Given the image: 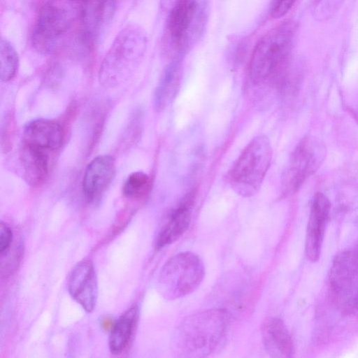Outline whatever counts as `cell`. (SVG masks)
I'll use <instances>...</instances> for the list:
<instances>
[{
	"label": "cell",
	"instance_id": "6da1fadb",
	"mask_svg": "<svg viewBox=\"0 0 358 358\" xmlns=\"http://www.w3.org/2000/svg\"><path fill=\"white\" fill-rule=\"evenodd\" d=\"M296 26L285 20L269 30L255 47L249 66L251 83L279 90L293 76L291 54Z\"/></svg>",
	"mask_w": 358,
	"mask_h": 358
},
{
	"label": "cell",
	"instance_id": "7a4b0ae2",
	"mask_svg": "<svg viewBox=\"0 0 358 358\" xmlns=\"http://www.w3.org/2000/svg\"><path fill=\"white\" fill-rule=\"evenodd\" d=\"M229 327V313L223 308L208 309L187 316L173 331V352L185 358L208 357L224 345Z\"/></svg>",
	"mask_w": 358,
	"mask_h": 358
},
{
	"label": "cell",
	"instance_id": "3957f363",
	"mask_svg": "<svg viewBox=\"0 0 358 358\" xmlns=\"http://www.w3.org/2000/svg\"><path fill=\"white\" fill-rule=\"evenodd\" d=\"M148 44L145 31L131 24L116 36L99 68L100 83L108 87L122 82L143 55Z\"/></svg>",
	"mask_w": 358,
	"mask_h": 358
},
{
	"label": "cell",
	"instance_id": "277c9868",
	"mask_svg": "<svg viewBox=\"0 0 358 358\" xmlns=\"http://www.w3.org/2000/svg\"><path fill=\"white\" fill-rule=\"evenodd\" d=\"M272 159V147L267 136L255 137L245 147L227 174L231 189L242 197L256 194L263 183Z\"/></svg>",
	"mask_w": 358,
	"mask_h": 358
},
{
	"label": "cell",
	"instance_id": "5b68a950",
	"mask_svg": "<svg viewBox=\"0 0 358 358\" xmlns=\"http://www.w3.org/2000/svg\"><path fill=\"white\" fill-rule=\"evenodd\" d=\"M206 3L198 0H177L167 19L166 32L173 49V59H180L202 34L207 21Z\"/></svg>",
	"mask_w": 358,
	"mask_h": 358
},
{
	"label": "cell",
	"instance_id": "8992f818",
	"mask_svg": "<svg viewBox=\"0 0 358 358\" xmlns=\"http://www.w3.org/2000/svg\"><path fill=\"white\" fill-rule=\"evenodd\" d=\"M205 276L201 259L192 252L172 256L163 266L159 277V289L166 299L176 300L194 292Z\"/></svg>",
	"mask_w": 358,
	"mask_h": 358
},
{
	"label": "cell",
	"instance_id": "52a82bcc",
	"mask_svg": "<svg viewBox=\"0 0 358 358\" xmlns=\"http://www.w3.org/2000/svg\"><path fill=\"white\" fill-rule=\"evenodd\" d=\"M328 291L340 312L358 313V249H346L335 256L328 275Z\"/></svg>",
	"mask_w": 358,
	"mask_h": 358
},
{
	"label": "cell",
	"instance_id": "ba28073f",
	"mask_svg": "<svg viewBox=\"0 0 358 358\" xmlns=\"http://www.w3.org/2000/svg\"><path fill=\"white\" fill-rule=\"evenodd\" d=\"M324 144L313 136L303 137L291 153L281 177V192L296 193L320 168L326 155Z\"/></svg>",
	"mask_w": 358,
	"mask_h": 358
},
{
	"label": "cell",
	"instance_id": "9c48e42d",
	"mask_svg": "<svg viewBox=\"0 0 358 358\" xmlns=\"http://www.w3.org/2000/svg\"><path fill=\"white\" fill-rule=\"evenodd\" d=\"M71 22L70 12L63 6L54 3L44 6L31 34L33 48L42 55L52 54L70 28Z\"/></svg>",
	"mask_w": 358,
	"mask_h": 358
},
{
	"label": "cell",
	"instance_id": "30bf717a",
	"mask_svg": "<svg viewBox=\"0 0 358 358\" xmlns=\"http://www.w3.org/2000/svg\"><path fill=\"white\" fill-rule=\"evenodd\" d=\"M330 211L328 197L322 192L316 193L310 206L305 244L306 257L312 262L320 258Z\"/></svg>",
	"mask_w": 358,
	"mask_h": 358
},
{
	"label": "cell",
	"instance_id": "8fae6325",
	"mask_svg": "<svg viewBox=\"0 0 358 358\" xmlns=\"http://www.w3.org/2000/svg\"><path fill=\"white\" fill-rule=\"evenodd\" d=\"M71 296L87 313H92L98 297V283L92 262L85 259L71 270L67 282Z\"/></svg>",
	"mask_w": 358,
	"mask_h": 358
},
{
	"label": "cell",
	"instance_id": "7c38bea8",
	"mask_svg": "<svg viewBox=\"0 0 358 358\" xmlns=\"http://www.w3.org/2000/svg\"><path fill=\"white\" fill-rule=\"evenodd\" d=\"M115 175L114 158L99 155L87 166L83 178V192L88 203L96 202L112 182Z\"/></svg>",
	"mask_w": 358,
	"mask_h": 358
},
{
	"label": "cell",
	"instance_id": "4fadbf2b",
	"mask_svg": "<svg viewBox=\"0 0 358 358\" xmlns=\"http://www.w3.org/2000/svg\"><path fill=\"white\" fill-rule=\"evenodd\" d=\"M195 197L196 191L192 189L171 210L157 236L156 249L171 245L185 233L190 224Z\"/></svg>",
	"mask_w": 358,
	"mask_h": 358
},
{
	"label": "cell",
	"instance_id": "5bb4252c",
	"mask_svg": "<svg viewBox=\"0 0 358 358\" xmlns=\"http://www.w3.org/2000/svg\"><path fill=\"white\" fill-rule=\"evenodd\" d=\"M64 138V130L59 122L51 120L37 119L25 125L22 143L48 153L59 149Z\"/></svg>",
	"mask_w": 358,
	"mask_h": 358
},
{
	"label": "cell",
	"instance_id": "9a60e30c",
	"mask_svg": "<svg viewBox=\"0 0 358 358\" xmlns=\"http://www.w3.org/2000/svg\"><path fill=\"white\" fill-rule=\"evenodd\" d=\"M262 338L264 348L271 357H293V341L287 326L280 318L273 317L265 320L262 328Z\"/></svg>",
	"mask_w": 358,
	"mask_h": 358
},
{
	"label": "cell",
	"instance_id": "2e32d148",
	"mask_svg": "<svg viewBox=\"0 0 358 358\" xmlns=\"http://www.w3.org/2000/svg\"><path fill=\"white\" fill-rule=\"evenodd\" d=\"M48 153L22 143L20 159L26 182L38 187L46 180L49 171Z\"/></svg>",
	"mask_w": 358,
	"mask_h": 358
},
{
	"label": "cell",
	"instance_id": "e0dca14e",
	"mask_svg": "<svg viewBox=\"0 0 358 358\" xmlns=\"http://www.w3.org/2000/svg\"><path fill=\"white\" fill-rule=\"evenodd\" d=\"M182 79L180 59H173L164 71L153 96L155 109L162 111L175 99Z\"/></svg>",
	"mask_w": 358,
	"mask_h": 358
},
{
	"label": "cell",
	"instance_id": "ac0fdd59",
	"mask_svg": "<svg viewBox=\"0 0 358 358\" xmlns=\"http://www.w3.org/2000/svg\"><path fill=\"white\" fill-rule=\"evenodd\" d=\"M138 318V307L133 305L115 322L108 338V348L112 354L119 355L127 348L134 334Z\"/></svg>",
	"mask_w": 358,
	"mask_h": 358
},
{
	"label": "cell",
	"instance_id": "d6986e66",
	"mask_svg": "<svg viewBox=\"0 0 358 358\" xmlns=\"http://www.w3.org/2000/svg\"><path fill=\"white\" fill-rule=\"evenodd\" d=\"M115 8L114 0H98L92 5L90 11H83V18L90 25L84 33L88 42L93 41L105 31L114 16Z\"/></svg>",
	"mask_w": 358,
	"mask_h": 358
},
{
	"label": "cell",
	"instance_id": "ffe728a7",
	"mask_svg": "<svg viewBox=\"0 0 358 358\" xmlns=\"http://www.w3.org/2000/svg\"><path fill=\"white\" fill-rule=\"evenodd\" d=\"M0 78L1 82L12 80L18 69L19 59L17 53L12 44L6 39L0 42Z\"/></svg>",
	"mask_w": 358,
	"mask_h": 358
},
{
	"label": "cell",
	"instance_id": "44dd1931",
	"mask_svg": "<svg viewBox=\"0 0 358 358\" xmlns=\"http://www.w3.org/2000/svg\"><path fill=\"white\" fill-rule=\"evenodd\" d=\"M150 187V176L143 171H136L131 173L124 181L122 193L128 199H139L149 193Z\"/></svg>",
	"mask_w": 358,
	"mask_h": 358
},
{
	"label": "cell",
	"instance_id": "7402d4cb",
	"mask_svg": "<svg viewBox=\"0 0 358 358\" xmlns=\"http://www.w3.org/2000/svg\"><path fill=\"white\" fill-rule=\"evenodd\" d=\"M342 0H314V10L318 18L325 19L340 6Z\"/></svg>",
	"mask_w": 358,
	"mask_h": 358
},
{
	"label": "cell",
	"instance_id": "603a6c76",
	"mask_svg": "<svg viewBox=\"0 0 358 358\" xmlns=\"http://www.w3.org/2000/svg\"><path fill=\"white\" fill-rule=\"evenodd\" d=\"M13 232L10 227L3 221L0 223V254H5L11 247Z\"/></svg>",
	"mask_w": 358,
	"mask_h": 358
},
{
	"label": "cell",
	"instance_id": "cb8c5ba5",
	"mask_svg": "<svg viewBox=\"0 0 358 358\" xmlns=\"http://www.w3.org/2000/svg\"><path fill=\"white\" fill-rule=\"evenodd\" d=\"M296 0H273L271 15L273 18L285 15L294 5Z\"/></svg>",
	"mask_w": 358,
	"mask_h": 358
},
{
	"label": "cell",
	"instance_id": "d4e9b609",
	"mask_svg": "<svg viewBox=\"0 0 358 358\" xmlns=\"http://www.w3.org/2000/svg\"><path fill=\"white\" fill-rule=\"evenodd\" d=\"M71 2H73L76 4H79L80 6H83V8L87 6L92 0H69Z\"/></svg>",
	"mask_w": 358,
	"mask_h": 358
}]
</instances>
